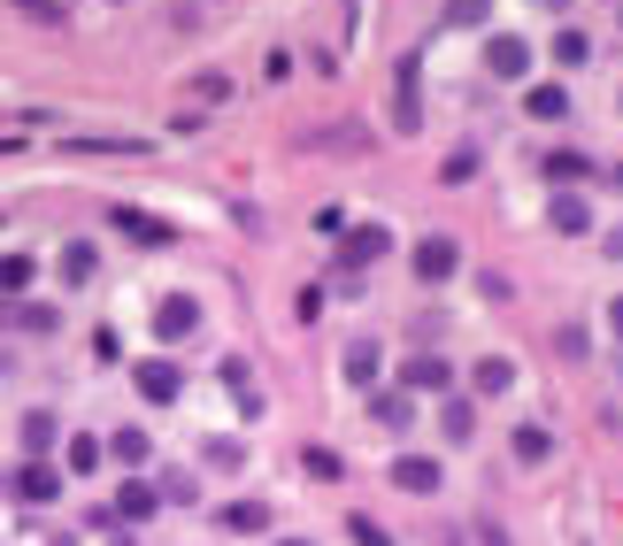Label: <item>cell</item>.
I'll use <instances>...</instances> for the list:
<instances>
[{
    "mask_svg": "<svg viewBox=\"0 0 623 546\" xmlns=\"http://www.w3.org/2000/svg\"><path fill=\"white\" fill-rule=\"evenodd\" d=\"M408 269H416V278H423V285H447V278H455V269H462V246H455L447 231H431V239H416V254H408Z\"/></svg>",
    "mask_w": 623,
    "mask_h": 546,
    "instance_id": "1",
    "label": "cell"
},
{
    "mask_svg": "<svg viewBox=\"0 0 623 546\" xmlns=\"http://www.w3.org/2000/svg\"><path fill=\"white\" fill-rule=\"evenodd\" d=\"M193 331H201V301H193V293H162V301H154V339H162V346L193 339Z\"/></svg>",
    "mask_w": 623,
    "mask_h": 546,
    "instance_id": "2",
    "label": "cell"
},
{
    "mask_svg": "<svg viewBox=\"0 0 623 546\" xmlns=\"http://www.w3.org/2000/svg\"><path fill=\"white\" fill-rule=\"evenodd\" d=\"M455 385V361L447 354H416V361H400V393L416 401V393H447Z\"/></svg>",
    "mask_w": 623,
    "mask_h": 546,
    "instance_id": "3",
    "label": "cell"
},
{
    "mask_svg": "<svg viewBox=\"0 0 623 546\" xmlns=\"http://www.w3.org/2000/svg\"><path fill=\"white\" fill-rule=\"evenodd\" d=\"M109 224H116L131 246H169V239H177L162 216H147V208H131V201H116V208H109Z\"/></svg>",
    "mask_w": 623,
    "mask_h": 546,
    "instance_id": "4",
    "label": "cell"
},
{
    "mask_svg": "<svg viewBox=\"0 0 623 546\" xmlns=\"http://www.w3.org/2000/svg\"><path fill=\"white\" fill-rule=\"evenodd\" d=\"M131 385H139V401L169 408V401H177V385H186V378H177V361H139V370H131Z\"/></svg>",
    "mask_w": 623,
    "mask_h": 546,
    "instance_id": "5",
    "label": "cell"
},
{
    "mask_svg": "<svg viewBox=\"0 0 623 546\" xmlns=\"http://www.w3.org/2000/svg\"><path fill=\"white\" fill-rule=\"evenodd\" d=\"M154 508H162V485H147V478H124V493H116V508H109V516H116V523H147Z\"/></svg>",
    "mask_w": 623,
    "mask_h": 546,
    "instance_id": "6",
    "label": "cell"
},
{
    "mask_svg": "<svg viewBox=\"0 0 623 546\" xmlns=\"http://www.w3.org/2000/svg\"><path fill=\"white\" fill-rule=\"evenodd\" d=\"M485 69H493V77H531V47L500 31V39H485Z\"/></svg>",
    "mask_w": 623,
    "mask_h": 546,
    "instance_id": "7",
    "label": "cell"
},
{
    "mask_svg": "<svg viewBox=\"0 0 623 546\" xmlns=\"http://www.w3.org/2000/svg\"><path fill=\"white\" fill-rule=\"evenodd\" d=\"M547 231H562V239H585V231H593V201H585V193H562V201L547 208Z\"/></svg>",
    "mask_w": 623,
    "mask_h": 546,
    "instance_id": "8",
    "label": "cell"
},
{
    "mask_svg": "<svg viewBox=\"0 0 623 546\" xmlns=\"http://www.w3.org/2000/svg\"><path fill=\"white\" fill-rule=\"evenodd\" d=\"M9 493H16V500H39V508H47V500H54V493H62V478H54V470H47V462H24V470H16V478H9Z\"/></svg>",
    "mask_w": 623,
    "mask_h": 546,
    "instance_id": "9",
    "label": "cell"
},
{
    "mask_svg": "<svg viewBox=\"0 0 623 546\" xmlns=\"http://www.w3.org/2000/svg\"><path fill=\"white\" fill-rule=\"evenodd\" d=\"M393 485H400V493H438V462H431V454H400V462H393Z\"/></svg>",
    "mask_w": 623,
    "mask_h": 546,
    "instance_id": "10",
    "label": "cell"
},
{
    "mask_svg": "<svg viewBox=\"0 0 623 546\" xmlns=\"http://www.w3.org/2000/svg\"><path fill=\"white\" fill-rule=\"evenodd\" d=\"M438 431H447V446H470L478 439V401H447L438 408Z\"/></svg>",
    "mask_w": 623,
    "mask_h": 546,
    "instance_id": "11",
    "label": "cell"
},
{
    "mask_svg": "<svg viewBox=\"0 0 623 546\" xmlns=\"http://www.w3.org/2000/svg\"><path fill=\"white\" fill-rule=\"evenodd\" d=\"M523 116L562 124V116H570V93H562V85H531V93H523Z\"/></svg>",
    "mask_w": 623,
    "mask_h": 546,
    "instance_id": "12",
    "label": "cell"
},
{
    "mask_svg": "<svg viewBox=\"0 0 623 546\" xmlns=\"http://www.w3.org/2000/svg\"><path fill=\"white\" fill-rule=\"evenodd\" d=\"M69 154H147V139H116V131H77Z\"/></svg>",
    "mask_w": 623,
    "mask_h": 546,
    "instance_id": "13",
    "label": "cell"
},
{
    "mask_svg": "<svg viewBox=\"0 0 623 546\" xmlns=\"http://www.w3.org/2000/svg\"><path fill=\"white\" fill-rule=\"evenodd\" d=\"M0 323H16V331H54V308H39V301H0Z\"/></svg>",
    "mask_w": 623,
    "mask_h": 546,
    "instance_id": "14",
    "label": "cell"
},
{
    "mask_svg": "<svg viewBox=\"0 0 623 546\" xmlns=\"http://www.w3.org/2000/svg\"><path fill=\"white\" fill-rule=\"evenodd\" d=\"M93 269H101V254L85 246V239H69V246H62V285H93Z\"/></svg>",
    "mask_w": 623,
    "mask_h": 546,
    "instance_id": "15",
    "label": "cell"
},
{
    "mask_svg": "<svg viewBox=\"0 0 623 546\" xmlns=\"http://www.w3.org/2000/svg\"><path fill=\"white\" fill-rule=\"evenodd\" d=\"M385 246H393V239H385L378 224H363V231H354V239H346V269H370V262H378Z\"/></svg>",
    "mask_w": 623,
    "mask_h": 546,
    "instance_id": "16",
    "label": "cell"
},
{
    "mask_svg": "<svg viewBox=\"0 0 623 546\" xmlns=\"http://www.w3.org/2000/svg\"><path fill=\"white\" fill-rule=\"evenodd\" d=\"M378 354H385V346H346V361H339L346 385H363V393H370V385H378Z\"/></svg>",
    "mask_w": 623,
    "mask_h": 546,
    "instance_id": "17",
    "label": "cell"
},
{
    "mask_svg": "<svg viewBox=\"0 0 623 546\" xmlns=\"http://www.w3.org/2000/svg\"><path fill=\"white\" fill-rule=\"evenodd\" d=\"M408 416H416V401H408V393H370V423H385V431H400Z\"/></svg>",
    "mask_w": 623,
    "mask_h": 546,
    "instance_id": "18",
    "label": "cell"
},
{
    "mask_svg": "<svg viewBox=\"0 0 623 546\" xmlns=\"http://www.w3.org/2000/svg\"><path fill=\"white\" fill-rule=\"evenodd\" d=\"M470 385H478V393H508V385H516V361H508V354H485Z\"/></svg>",
    "mask_w": 623,
    "mask_h": 546,
    "instance_id": "19",
    "label": "cell"
},
{
    "mask_svg": "<svg viewBox=\"0 0 623 546\" xmlns=\"http://www.w3.org/2000/svg\"><path fill=\"white\" fill-rule=\"evenodd\" d=\"M301 470H308L316 485H339V478H346V462H339L331 446H301Z\"/></svg>",
    "mask_w": 623,
    "mask_h": 546,
    "instance_id": "20",
    "label": "cell"
},
{
    "mask_svg": "<svg viewBox=\"0 0 623 546\" xmlns=\"http://www.w3.org/2000/svg\"><path fill=\"white\" fill-rule=\"evenodd\" d=\"M539 169L555 177V186H585V177H593V162H585V154H570V147H562V154H547Z\"/></svg>",
    "mask_w": 623,
    "mask_h": 546,
    "instance_id": "21",
    "label": "cell"
},
{
    "mask_svg": "<svg viewBox=\"0 0 623 546\" xmlns=\"http://www.w3.org/2000/svg\"><path fill=\"white\" fill-rule=\"evenodd\" d=\"M216 523H224V531H270V508H262V500H231Z\"/></svg>",
    "mask_w": 623,
    "mask_h": 546,
    "instance_id": "22",
    "label": "cell"
},
{
    "mask_svg": "<svg viewBox=\"0 0 623 546\" xmlns=\"http://www.w3.org/2000/svg\"><path fill=\"white\" fill-rule=\"evenodd\" d=\"M547 454H555V431L547 423H523L516 431V462H547Z\"/></svg>",
    "mask_w": 623,
    "mask_h": 546,
    "instance_id": "23",
    "label": "cell"
},
{
    "mask_svg": "<svg viewBox=\"0 0 623 546\" xmlns=\"http://www.w3.org/2000/svg\"><path fill=\"white\" fill-rule=\"evenodd\" d=\"M93 470H101V439L77 431V439H69V478H93Z\"/></svg>",
    "mask_w": 623,
    "mask_h": 546,
    "instance_id": "24",
    "label": "cell"
},
{
    "mask_svg": "<svg viewBox=\"0 0 623 546\" xmlns=\"http://www.w3.org/2000/svg\"><path fill=\"white\" fill-rule=\"evenodd\" d=\"M31 278H39V262H31V254H0V293H24Z\"/></svg>",
    "mask_w": 623,
    "mask_h": 546,
    "instance_id": "25",
    "label": "cell"
},
{
    "mask_svg": "<svg viewBox=\"0 0 623 546\" xmlns=\"http://www.w3.org/2000/svg\"><path fill=\"white\" fill-rule=\"evenodd\" d=\"M24 446H31V462L54 446V408H31V416H24Z\"/></svg>",
    "mask_w": 623,
    "mask_h": 546,
    "instance_id": "26",
    "label": "cell"
},
{
    "mask_svg": "<svg viewBox=\"0 0 623 546\" xmlns=\"http://www.w3.org/2000/svg\"><path fill=\"white\" fill-rule=\"evenodd\" d=\"M555 62H562V69H585V62H593V39H585V31H555Z\"/></svg>",
    "mask_w": 623,
    "mask_h": 546,
    "instance_id": "27",
    "label": "cell"
},
{
    "mask_svg": "<svg viewBox=\"0 0 623 546\" xmlns=\"http://www.w3.org/2000/svg\"><path fill=\"white\" fill-rule=\"evenodd\" d=\"M438 177H447V186H470L478 177V147H455L447 162H438Z\"/></svg>",
    "mask_w": 623,
    "mask_h": 546,
    "instance_id": "28",
    "label": "cell"
},
{
    "mask_svg": "<svg viewBox=\"0 0 623 546\" xmlns=\"http://www.w3.org/2000/svg\"><path fill=\"white\" fill-rule=\"evenodd\" d=\"M101 454H116V462H131V470H139V462H147V431H116Z\"/></svg>",
    "mask_w": 623,
    "mask_h": 546,
    "instance_id": "29",
    "label": "cell"
},
{
    "mask_svg": "<svg viewBox=\"0 0 623 546\" xmlns=\"http://www.w3.org/2000/svg\"><path fill=\"white\" fill-rule=\"evenodd\" d=\"M193 93H201V101H231V77H224V69H193Z\"/></svg>",
    "mask_w": 623,
    "mask_h": 546,
    "instance_id": "30",
    "label": "cell"
},
{
    "mask_svg": "<svg viewBox=\"0 0 623 546\" xmlns=\"http://www.w3.org/2000/svg\"><path fill=\"white\" fill-rule=\"evenodd\" d=\"M493 0H447V24H485Z\"/></svg>",
    "mask_w": 623,
    "mask_h": 546,
    "instance_id": "31",
    "label": "cell"
},
{
    "mask_svg": "<svg viewBox=\"0 0 623 546\" xmlns=\"http://www.w3.org/2000/svg\"><path fill=\"white\" fill-rule=\"evenodd\" d=\"M9 9H24V16H39V24H62V0H9Z\"/></svg>",
    "mask_w": 623,
    "mask_h": 546,
    "instance_id": "32",
    "label": "cell"
},
{
    "mask_svg": "<svg viewBox=\"0 0 623 546\" xmlns=\"http://www.w3.org/2000/svg\"><path fill=\"white\" fill-rule=\"evenodd\" d=\"M208 462H216V470H239V462H246V454H239L231 439H208Z\"/></svg>",
    "mask_w": 623,
    "mask_h": 546,
    "instance_id": "33",
    "label": "cell"
},
{
    "mask_svg": "<svg viewBox=\"0 0 623 546\" xmlns=\"http://www.w3.org/2000/svg\"><path fill=\"white\" fill-rule=\"evenodd\" d=\"M608 331H615V346H623V293L608 301Z\"/></svg>",
    "mask_w": 623,
    "mask_h": 546,
    "instance_id": "34",
    "label": "cell"
},
{
    "mask_svg": "<svg viewBox=\"0 0 623 546\" xmlns=\"http://www.w3.org/2000/svg\"><path fill=\"white\" fill-rule=\"evenodd\" d=\"M478 546H508V531H493V523H485V531H478Z\"/></svg>",
    "mask_w": 623,
    "mask_h": 546,
    "instance_id": "35",
    "label": "cell"
},
{
    "mask_svg": "<svg viewBox=\"0 0 623 546\" xmlns=\"http://www.w3.org/2000/svg\"><path fill=\"white\" fill-rule=\"evenodd\" d=\"M285 546H316V538H285Z\"/></svg>",
    "mask_w": 623,
    "mask_h": 546,
    "instance_id": "36",
    "label": "cell"
}]
</instances>
